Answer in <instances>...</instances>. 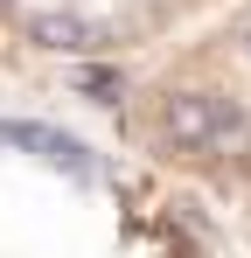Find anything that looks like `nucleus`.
Masks as SVG:
<instances>
[{
    "instance_id": "1",
    "label": "nucleus",
    "mask_w": 251,
    "mask_h": 258,
    "mask_svg": "<svg viewBox=\"0 0 251 258\" xmlns=\"http://www.w3.org/2000/svg\"><path fill=\"white\" fill-rule=\"evenodd\" d=\"M126 133L167 168L251 196V0H230L209 28L140 70Z\"/></svg>"
},
{
    "instance_id": "2",
    "label": "nucleus",
    "mask_w": 251,
    "mask_h": 258,
    "mask_svg": "<svg viewBox=\"0 0 251 258\" xmlns=\"http://www.w3.org/2000/svg\"><path fill=\"white\" fill-rule=\"evenodd\" d=\"M223 0H0V35L14 49H63V56H126L154 49L167 28H189Z\"/></svg>"
}]
</instances>
